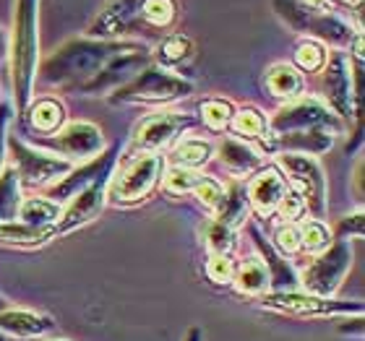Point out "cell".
Returning a JSON list of instances; mask_svg holds the SVG:
<instances>
[{
    "instance_id": "6da1fadb",
    "label": "cell",
    "mask_w": 365,
    "mask_h": 341,
    "mask_svg": "<svg viewBox=\"0 0 365 341\" xmlns=\"http://www.w3.org/2000/svg\"><path fill=\"white\" fill-rule=\"evenodd\" d=\"M138 47L136 42L120 39H71L61 50H55L37 68V78L42 84L61 91H81L107 63L118 55Z\"/></svg>"
},
{
    "instance_id": "7a4b0ae2",
    "label": "cell",
    "mask_w": 365,
    "mask_h": 341,
    "mask_svg": "<svg viewBox=\"0 0 365 341\" xmlns=\"http://www.w3.org/2000/svg\"><path fill=\"white\" fill-rule=\"evenodd\" d=\"M11 86H14L16 115L24 117L31 105L39 61V0H16L14 34H11Z\"/></svg>"
},
{
    "instance_id": "3957f363",
    "label": "cell",
    "mask_w": 365,
    "mask_h": 341,
    "mask_svg": "<svg viewBox=\"0 0 365 341\" xmlns=\"http://www.w3.org/2000/svg\"><path fill=\"white\" fill-rule=\"evenodd\" d=\"M165 174V157L157 152H136L115 164L107 180V201L118 206L141 204L152 196Z\"/></svg>"
},
{
    "instance_id": "277c9868",
    "label": "cell",
    "mask_w": 365,
    "mask_h": 341,
    "mask_svg": "<svg viewBox=\"0 0 365 341\" xmlns=\"http://www.w3.org/2000/svg\"><path fill=\"white\" fill-rule=\"evenodd\" d=\"M190 91H193V84L188 78L178 76L175 70L149 63L136 78H130L125 86L115 89L110 102L113 105H165V102L188 97Z\"/></svg>"
},
{
    "instance_id": "5b68a950",
    "label": "cell",
    "mask_w": 365,
    "mask_h": 341,
    "mask_svg": "<svg viewBox=\"0 0 365 341\" xmlns=\"http://www.w3.org/2000/svg\"><path fill=\"white\" fill-rule=\"evenodd\" d=\"M6 149L11 152V159H14L11 167L19 174L21 188L24 185L26 188H47V185H53L55 180L66 177L71 169L76 167L73 162L63 159V157H58L53 152L34 149V146H29L26 141L16 136L6 138Z\"/></svg>"
},
{
    "instance_id": "8992f818",
    "label": "cell",
    "mask_w": 365,
    "mask_h": 341,
    "mask_svg": "<svg viewBox=\"0 0 365 341\" xmlns=\"http://www.w3.org/2000/svg\"><path fill=\"white\" fill-rule=\"evenodd\" d=\"M279 167L284 169V180L289 190H295L303 198L305 211L313 214V219H324L327 214V177L324 169L313 157L305 154H279Z\"/></svg>"
},
{
    "instance_id": "52a82bcc",
    "label": "cell",
    "mask_w": 365,
    "mask_h": 341,
    "mask_svg": "<svg viewBox=\"0 0 365 341\" xmlns=\"http://www.w3.org/2000/svg\"><path fill=\"white\" fill-rule=\"evenodd\" d=\"M329 130L339 136L342 133V120L329 110L321 99H292L289 105L279 107L277 115L269 120V133L282 136V133H295V130Z\"/></svg>"
},
{
    "instance_id": "ba28073f",
    "label": "cell",
    "mask_w": 365,
    "mask_h": 341,
    "mask_svg": "<svg viewBox=\"0 0 365 341\" xmlns=\"http://www.w3.org/2000/svg\"><path fill=\"white\" fill-rule=\"evenodd\" d=\"M352 266V248L347 240H334L327 251L319 253L316 261H311V266L303 271V281L300 287L308 295L316 297H331L339 289L342 279L347 276Z\"/></svg>"
},
{
    "instance_id": "9c48e42d",
    "label": "cell",
    "mask_w": 365,
    "mask_h": 341,
    "mask_svg": "<svg viewBox=\"0 0 365 341\" xmlns=\"http://www.w3.org/2000/svg\"><path fill=\"white\" fill-rule=\"evenodd\" d=\"M261 308L274 313H289V315H308V318H329V315H363L360 303H342L316 297L308 292H267L261 295Z\"/></svg>"
},
{
    "instance_id": "30bf717a",
    "label": "cell",
    "mask_w": 365,
    "mask_h": 341,
    "mask_svg": "<svg viewBox=\"0 0 365 341\" xmlns=\"http://www.w3.org/2000/svg\"><path fill=\"white\" fill-rule=\"evenodd\" d=\"M39 146H47L50 152L63 154L68 162H89L105 152V136L94 122H68L66 128L58 130V136H39Z\"/></svg>"
},
{
    "instance_id": "8fae6325",
    "label": "cell",
    "mask_w": 365,
    "mask_h": 341,
    "mask_svg": "<svg viewBox=\"0 0 365 341\" xmlns=\"http://www.w3.org/2000/svg\"><path fill=\"white\" fill-rule=\"evenodd\" d=\"M321 91H324V105L339 117L347 120L355 115V97H352V58L334 50L327 55V63L321 68Z\"/></svg>"
},
{
    "instance_id": "7c38bea8",
    "label": "cell",
    "mask_w": 365,
    "mask_h": 341,
    "mask_svg": "<svg viewBox=\"0 0 365 341\" xmlns=\"http://www.w3.org/2000/svg\"><path fill=\"white\" fill-rule=\"evenodd\" d=\"M196 125L190 115L182 112H154L138 122L130 133V146L136 152H157L160 154L165 146H170L175 138H180L185 130Z\"/></svg>"
},
{
    "instance_id": "4fadbf2b",
    "label": "cell",
    "mask_w": 365,
    "mask_h": 341,
    "mask_svg": "<svg viewBox=\"0 0 365 341\" xmlns=\"http://www.w3.org/2000/svg\"><path fill=\"white\" fill-rule=\"evenodd\" d=\"M118 154H120V146L115 144L110 146L107 152H102L99 157H94V159L84 162L81 167H73L66 177H61V180H55L53 185H47V196L50 201H55V204H63V201H71V198L76 196L78 190H84L86 185H91L94 180H99L102 174H110L115 169V164H118Z\"/></svg>"
},
{
    "instance_id": "5bb4252c",
    "label": "cell",
    "mask_w": 365,
    "mask_h": 341,
    "mask_svg": "<svg viewBox=\"0 0 365 341\" xmlns=\"http://www.w3.org/2000/svg\"><path fill=\"white\" fill-rule=\"evenodd\" d=\"M110 174H102L99 180H94L91 185H86L84 190H78L76 196L71 198L68 206L61 211L58 224H55L58 237L84 227V224H89L91 219H97L99 214H102V209L107 204V180H110Z\"/></svg>"
},
{
    "instance_id": "9a60e30c",
    "label": "cell",
    "mask_w": 365,
    "mask_h": 341,
    "mask_svg": "<svg viewBox=\"0 0 365 341\" xmlns=\"http://www.w3.org/2000/svg\"><path fill=\"white\" fill-rule=\"evenodd\" d=\"M141 26V0H107L86 29L89 39H118Z\"/></svg>"
},
{
    "instance_id": "2e32d148",
    "label": "cell",
    "mask_w": 365,
    "mask_h": 341,
    "mask_svg": "<svg viewBox=\"0 0 365 341\" xmlns=\"http://www.w3.org/2000/svg\"><path fill=\"white\" fill-rule=\"evenodd\" d=\"M287 193V180H284V174L279 172V167H267L261 169L251 182H248V188H245V196H248V204L251 209L259 216H272L277 211V206L279 201L284 198Z\"/></svg>"
},
{
    "instance_id": "e0dca14e",
    "label": "cell",
    "mask_w": 365,
    "mask_h": 341,
    "mask_svg": "<svg viewBox=\"0 0 365 341\" xmlns=\"http://www.w3.org/2000/svg\"><path fill=\"white\" fill-rule=\"evenodd\" d=\"M300 34H311L316 37V42H327V45L342 50V47H350L358 31L352 29V23H347L331 11H313L311 8L300 26Z\"/></svg>"
},
{
    "instance_id": "ac0fdd59",
    "label": "cell",
    "mask_w": 365,
    "mask_h": 341,
    "mask_svg": "<svg viewBox=\"0 0 365 341\" xmlns=\"http://www.w3.org/2000/svg\"><path fill=\"white\" fill-rule=\"evenodd\" d=\"M248 232H251V237H253V245H256L261 253V263L267 266L272 292H297V289H300V279H297L295 268L284 261L282 253L274 251L272 243H267V240L261 237L256 224H248Z\"/></svg>"
},
{
    "instance_id": "d6986e66",
    "label": "cell",
    "mask_w": 365,
    "mask_h": 341,
    "mask_svg": "<svg viewBox=\"0 0 365 341\" xmlns=\"http://www.w3.org/2000/svg\"><path fill=\"white\" fill-rule=\"evenodd\" d=\"M53 328V318H47L42 313L24 310V308L0 310V334L11 336V339H42Z\"/></svg>"
},
{
    "instance_id": "ffe728a7",
    "label": "cell",
    "mask_w": 365,
    "mask_h": 341,
    "mask_svg": "<svg viewBox=\"0 0 365 341\" xmlns=\"http://www.w3.org/2000/svg\"><path fill=\"white\" fill-rule=\"evenodd\" d=\"M334 133L329 130H295V133H282V136H274V152L282 149L287 154H305V157H313V154H324L334 146Z\"/></svg>"
},
{
    "instance_id": "44dd1931",
    "label": "cell",
    "mask_w": 365,
    "mask_h": 341,
    "mask_svg": "<svg viewBox=\"0 0 365 341\" xmlns=\"http://www.w3.org/2000/svg\"><path fill=\"white\" fill-rule=\"evenodd\" d=\"M248 214H251V204H248V196H245V185L237 180L230 182L225 188L220 206L214 209V221L235 232L237 227H243L248 221Z\"/></svg>"
},
{
    "instance_id": "7402d4cb",
    "label": "cell",
    "mask_w": 365,
    "mask_h": 341,
    "mask_svg": "<svg viewBox=\"0 0 365 341\" xmlns=\"http://www.w3.org/2000/svg\"><path fill=\"white\" fill-rule=\"evenodd\" d=\"M232 133L240 136V141H261L267 152H274V133H269V120L256 107H240L232 112L230 120Z\"/></svg>"
},
{
    "instance_id": "603a6c76",
    "label": "cell",
    "mask_w": 365,
    "mask_h": 341,
    "mask_svg": "<svg viewBox=\"0 0 365 341\" xmlns=\"http://www.w3.org/2000/svg\"><path fill=\"white\" fill-rule=\"evenodd\" d=\"M217 157H220L222 167L227 169V172H232L235 177H243V174L259 169L261 164L259 152L253 146L245 144V141H240V138H225L217 146Z\"/></svg>"
},
{
    "instance_id": "cb8c5ba5",
    "label": "cell",
    "mask_w": 365,
    "mask_h": 341,
    "mask_svg": "<svg viewBox=\"0 0 365 341\" xmlns=\"http://www.w3.org/2000/svg\"><path fill=\"white\" fill-rule=\"evenodd\" d=\"M55 227H29L24 221H0V243L16 245V248H39L55 240Z\"/></svg>"
},
{
    "instance_id": "d4e9b609",
    "label": "cell",
    "mask_w": 365,
    "mask_h": 341,
    "mask_svg": "<svg viewBox=\"0 0 365 341\" xmlns=\"http://www.w3.org/2000/svg\"><path fill=\"white\" fill-rule=\"evenodd\" d=\"M24 117L29 120L34 133H39V136H53L55 130H61L66 115H63V105L58 102V99L45 97V99H37L34 105L26 107Z\"/></svg>"
},
{
    "instance_id": "484cf974",
    "label": "cell",
    "mask_w": 365,
    "mask_h": 341,
    "mask_svg": "<svg viewBox=\"0 0 365 341\" xmlns=\"http://www.w3.org/2000/svg\"><path fill=\"white\" fill-rule=\"evenodd\" d=\"M267 86L272 91V97L284 99V102H292V99L300 97L305 81L300 76V70L295 65H287V63H274L272 68L267 70Z\"/></svg>"
},
{
    "instance_id": "4316f807",
    "label": "cell",
    "mask_w": 365,
    "mask_h": 341,
    "mask_svg": "<svg viewBox=\"0 0 365 341\" xmlns=\"http://www.w3.org/2000/svg\"><path fill=\"white\" fill-rule=\"evenodd\" d=\"M63 206L50 201V198H26L21 201V209H19V216L16 219L29 224V227H55L58 219H61Z\"/></svg>"
},
{
    "instance_id": "83f0119b",
    "label": "cell",
    "mask_w": 365,
    "mask_h": 341,
    "mask_svg": "<svg viewBox=\"0 0 365 341\" xmlns=\"http://www.w3.org/2000/svg\"><path fill=\"white\" fill-rule=\"evenodd\" d=\"M237 292L243 295H264L269 289V271L261 263V258H248L240 266H235V276H232Z\"/></svg>"
},
{
    "instance_id": "f1b7e54d",
    "label": "cell",
    "mask_w": 365,
    "mask_h": 341,
    "mask_svg": "<svg viewBox=\"0 0 365 341\" xmlns=\"http://www.w3.org/2000/svg\"><path fill=\"white\" fill-rule=\"evenodd\" d=\"M21 182L14 167L0 169V221H14L21 209Z\"/></svg>"
},
{
    "instance_id": "f546056e",
    "label": "cell",
    "mask_w": 365,
    "mask_h": 341,
    "mask_svg": "<svg viewBox=\"0 0 365 341\" xmlns=\"http://www.w3.org/2000/svg\"><path fill=\"white\" fill-rule=\"evenodd\" d=\"M214 157V146L204 138H182L180 144L173 149V162L175 167L198 169Z\"/></svg>"
},
{
    "instance_id": "4dcf8cb0",
    "label": "cell",
    "mask_w": 365,
    "mask_h": 341,
    "mask_svg": "<svg viewBox=\"0 0 365 341\" xmlns=\"http://www.w3.org/2000/svg\"><path fill=\"white\" fill-rule=\"evenodd\" d=\"M178 19V0H141V23L168 29Z\"/></svg>"
},
{
    "instance_id": "1f68e13d",
    "label": "cell",
    "mask_w": 365,
    "mask_h": 341,
    "mask_svg": "<svg viewBox=\"0 0 365 341\" xmlns=\"http://www.w3.org/2000/svg\"><path fill=\"white\" fill-rule=\"evenodd\" d=\"M193 55V42L185 34H170L160 42L157 47V65L162 68H170V65H178V63L188 61Z\"/></svg>"
},
{
    "instance_id": "d6a6232c",
    "label": "cell",
    "mask_w": 365,
    "mask_h": 341,
    "mask_svg": "<svg viewBox=\"0 0 365 341\" xmlns=\"http://www.w3.org/2000/svg\"><path fill=\"white\" fill-rule=\"evenodd\" d=\"M297 229H300V251L319 256V253H324L331 245V229L321 219H308Z\"/></svg>"
},
{
    "instance_id": "836d02e7",
    "label": "cell",
    "mask_w": 365,
    "mask_h": 341,
    "mask_svg": "<svg viewBox=\"0 0 365 341\" xmlns=\"http://www.w3.org/2000/svg\"><path fill=\"white\" fill-rule=\"evenodd\" d=\"M232 112L235 107L230 105L227 99H206L201 105V120H204L206 128L212 130H225L230 128V120H232Z\"/></svg>"
},
{
    "instance_id": "e575fe53",
    "label": "cell",
    "mask_w": 365,
    "mask_h": 341,
    "mask_svg": "<svg viewBox=\"0 0 365 341\" xmlns=\"http://www.w3.org/2000/svg\"><path fill=\"white\" fill-rule=\"evenodd\" d=\"M235 232L227 227H222L217 221H209L206 227V251L209 256H232L235 251Z\"/></svg>"
},
{
    "instance_id": "d590c367",
    "label": "cell",
    "mask_w": 365,
    "mask_h": 341,
    "mask_svg": "<svg viewBox=\"0 0 365 341\" xmlns=\"http://www.w3.org/2000/svg\"><path fill=\"white\" fill-rule=\"evenodd\" d=\"M295 63L300 70H308V73H316V70L324 68L327 63V50L321 42L316 39H308V42H300L295 50Z\"/></svg>"
},
{
    "instance_id": "8d00e7d4",
    "label": "cell",
    "mask_w": 365,
    "mask_h": 341,
    "mask_svg": "<svg viewBox=\"0 0 365 341\" xmlns=\"http://www.w3.org/2000/svg\"><path fill=\"white\" fill-rule=\"evenodd\" d=\"M201 174L196 169H185V167H173L162 174V182H165V190L182 196V193H193V188L198 185Z\"/></svg>"
},
{
    "instance_id": "74e56055",
    "label": "cell",
    "mask_w": 365,
    "mask_h": 341,
    "mask_svg": "<svg viewBox=\"0 0 365 341\" xmlns=\"http://www.w3.org/2000/svg\"><path fill=\"white\" fill-rule=\"evenodd\" d=\"M272 248L277 253H282V256H295L297 251H300V229H297V224H279V227L274 229V243Z\"/></svg>"
},
{
    "instance_id": "f35d334b",
    "label": "cell",
    "mask_w": 365,
    "mask_h": 341,
    "mask_svg": "<svg viewBox=\"0 0 365 341\" xmlns=\"http://www.w3.org/2000/svg\"><path fill=\"white\" fill-rule=\"evenodd\" d=\"M193 196L198 198V204H204L209 211H214V209L220 206L222 196H225V185H222L220 180H214V177H206V174H201L198 185L193 188Z\"/></svg>"
},
{
    "instance_id": "ab89813d",
    "label": "cell",
    "mask_w": 365,
    "mask_h": 341,
    "mask_svg": "<svg viewBox=\"0 0 365 341\" xmlns=\"http://www.w3.org/2000/svg\"><path fill=\"white\" fill-rule=\"evenodd\" d=\"M206 276L214 284H232V276H235V261H232V256H209Z\"/></svg>"
},
{
    "instance_id": "60d3db41",
    "label": "cell",
    "mask_w": 365,
    "mask_h": 341,
    "mask_svg": "<svg viewBox=\"0 0 365 341\" xmlns=\"http://www.w3.org/2000/svg\"><path fill=\"white\" fill-rule=\"evenodd\" d=\"M277 211H279V219L282 221H287V224H295V221H300V216L305 214L303 198L297 196L295 190H289V185H287V193H284V198L279 201Z\"/></svg>"
},
{
    "instance_id": "b9f144b4",
    "label": "cell",
    "mask_w": 365,
    "mask_h": 341,
    "mask_svg": "<svg viewBox=\"0 0 365 341\" xmlns=\"http://www.w3.org/2000/svg\"><path fill=\"white\" fill-rule=\"evenodd\" d=\"M365 232V224H363V211L352 214V216H344V219H339V224H336L334 235L336 240H347V237H363Z\"/></svg>"
},
{
    "instance_id": "7bdbcfd3",
    "label": "cell",
    "mask_w": 365,
    "mask_h": 341,
    "mask_svg": "<svg viewBox=\"0 0 365 341\" xmlns=\"http://www.w3.org/2000/svg\"><path fill=\"white\" fill-rule=\"evenodd\" d=\"M11 117H14V107L8 105V102H3L0 105V169L6 167V128H8V122H11Z\"/></svg>"
},
{
    "instance_id": "ee69618b",
    "label": "cell",
    "mask_w": 365,
    "mask_h": 341,
    "mask_svg": "<svg viewBox=\"0 0 365 341\" xmlns=\"http://www.w3.org/2000/svg\"><path fill=\"white\" fill-rule=\"evenodd\" d=\"M300 3H305L313 11H329L331 8V0H300Z\"/></svg>"
},
{
    "instance_id": "f6af8a7d",
    "label": "cell",
    "mask_w": 365,
    "mask_h": 341,
    "mask_svg": "<svg viewBox=\"0 0 365 341\" xmlns=\"http://www.w3.org/2000/svg\"><path fill=\"white\" fill-rule=\"evenodd\" d=\"M8 55V37H6V31H3V26H0V61Z\"/></svg>"
},
{
    "instance_id": "bcb514c9",
    "label": "cell",
    "mask_w": 365,
    "mask_h": 341,
    "mask_svg": "<svg viewBox=\"0 0 365 341\" xmlns=\"http://www.w3.org/2000/svg\"><path fill=\"white\" fill-rule=\"evenodd\" d=\"M185 341H201V328H190Z\"/></svg>"
},
{
    "instance_id": "7dc6e473",
    "label": "cell",
    "mask_w": 365,
    "mask_h": 341,
    "mask_svg": "<svg viewBox=\"0 0 365 341\" xmlns=\"http://www.w3.org/2000/svg\"><path fill=\"white\" fill-rule=\"evenodd\" d=\"M344 6H355V8H360V3H363V0H342Z\"/></svg>"
},
{
    "instance_id": "c3c4849f",
    "label": "cell",
    "mask_w": 365,
    "mask_h": 341,
    "mask_svg": "<svg viewBox=\"0 0 365 341\" xmlns=\"http://www.w3.org/2000/svg\"><path fill=\"white\" fill-rule=\"evenodd\" d=\"M0 341H8V339H6V334H0Z\"/></svg>"
}]
</instances>
